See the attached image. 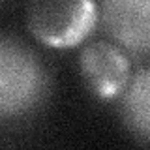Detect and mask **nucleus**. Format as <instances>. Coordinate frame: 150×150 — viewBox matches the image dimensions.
<instances>
[{
    "mask_svg": "<svg viewBox=\"0 0 150 150\" xmlns=\"http://www.w3.org/2000/svg\"><path fill=\"white\" fill-rule=\"evenodd\" d=\"M49 94V73L26 43L0 36V120L32 115Z\"/></svg>",
    "mask_w": 150,
    "mask_h": 150,
    "instance_id": "obj_1",
    "label": "nucleus"
},
{
    "mask_svg": "<svg viewBox=\"0 0 150 150\" xmlns=\"http://www.w3.org/2000/svg\"><path fill=\"white\" fill-rule=\"evenodd\" d=\"M94 0H28L26 26L40 43L71 49L83 43L98 25Z\"/></svg>",
    "mask_w": 150,
    "mask_h": 150,
    "instance_id": "obj_2",
    "label": "nucleus"
},
{
    "mask_svg": "<svg viewBox=\"0 0 150 150\" xmlns=\"http://www.w3.org/2000/svg\"><path fill=\"white\" fill-rule=\"evenodd\" d=\"M79 69L86 88L100 100L120 98L131 79V66L126 53L109 41H94L83 47Z\"/></svg>",
    "mask_w": 150,
    "mask_h": 150,
    "instance_id": "obj_3",
    "label": "nucleus"
},
{
    "mask_svg": "<svg viewBox=\"0 0 150 150\" xmlns=\"http://www.w3.org/2000/svg\"><path fill=\"white\" fill-rule=\"evenodd\" d=\"M101 25L131 54L150 53V0H100Z\"/></svg>",
    "mask_w": 150,
    "mask_h": 150,
    "instance_id": "obj_4",
    "label": "nucleus"
},
{
    "mask_svg": "<svg viewBox=\"0 0 150 150\" xmlns=\"http://www.w3.org/2000/svg\"><path fill=\"white\" fill-rule=\"evenodd\" d=\"M120 116L135 139L150 144V68L131 75L120 96Z\"/></svg>",
    "mask_w": 150,
    "mask_h": 150,
    "instance_id": "obj_5",
    "label": "nucleus"
}]
</instances>
